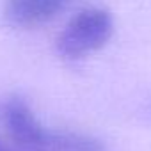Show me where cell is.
I'll return each mask as SVG.
<instances>
[{
    "label": "cell",
    "instance_id": "obj_1",
    "mask_svg": "<svg viewBox=\"0 0 151 151\" xmlns=\"http://www.w3.org/2000/svg\"><path fill=\"white\" fill-rule=\"evenodd\" d=\"M114 32V20L107 9L91 7L75 14L57 36L55 48L60 57L78 60L103 48Z\"/></svg>",
    "mask_w": 151,
    "mask_h": 151
},
{
    "label": "cell",
    "instance_id": "obj_2",
    "mask_svg": "<svg viewBox=\"0 0 151 151\" xmlns=\"http://www.w3.org/2000/svg\"><path fill=\"white\" fill-rule=\"evenodd\" d=\"M0 124L7 130L16 151H32L46 132L36 119L27 100L18 94H9L0 100Z\"/></svg>",
    "mask_w": 151,
    "mask_h": 151
},
{
    "label": "cell",
    "instance_id": "obj_3",
    "mask_svg": "<svg viewBox=\"0 0 151 151\" xmlns=\"http://www.w3.org/2000/svg\"><path fill=\"white\" fill-rule=\"evenodd\" d=\"M69 0H2V14L7 23L32 29L55 18Z\"/></svg>",
    "mask_w": 151,
    "mask_h": 151
},
{
    "label": "cell",
    "instance_id": "obj_4",
    "mask_svg": "<svg viewBox=\"0 0 151 151\" xmlns=\"http://www.w3.org/2000/svg\"><path fill=\"white\" fill-rule=\"evenodd\" d=\"M32 151H107V146L87 133L69 130H46Z\"/></svg>",
    "mask_w": 151,
    "mask_h": 151
},
{
    "label": "cell",
    "instance_id": "obj_5",
    "mask_svg": "<svg viewBox=\"0 0 151 151\" xmlns=\"http://www.w3.org/2000/svg\"><path fill=\"white\" fill-rule=\"evenodd\" d=\"M0 151H16V149H14L13 146H7L2 139H0Z\"/></svg>",
    "mask_w": 151,
    "mask_h": 151
}]
</instances>
